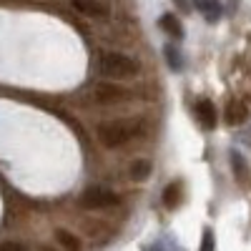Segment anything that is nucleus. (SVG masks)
Instances as JSON below:
<instances>
[{"label": "nucleus", "instance_id": "9", "mask_svg": "<svg viewBox=\"0 0 251 251\" xmlns=\"http://www.w3.org/2000/svg\"><path fill=\"white\" fill-rule=\"evenodd\" d=\"M246 116H249V111H246V106H244V103L241 100H231V103H228V108H226V121L228 123H244L246 121Z\"/></svg>", "mask_w": 251, "mask_h": 251}, {"label": "nucleus", "instance_id": "1", "mask_svg": "<svg viewBox=\"0 0 251 251\" xmlns=\"http://www.w3.org/2000/svg\"><path fill=\"white\" fill-rule=\"evenodd\" d=\"M98 71H100V75H106V78H121V80L138 75L136 60L128 58V55H123V53H103L98 58Z\"/></svg>", "mask_w": 251, "mask_h": 251}, {"label": "nucleus", "instance_id": "2", "mask_svg": "<svg viewBox=\"0 0 251 251\" xmlns=\"http://www.w3.org/2000/svg\"><path fill=\"white\" fill-rule=\"evenodd\" d=\"M136 136L133 128H126V126H100L98 128V141L106 146V149H118V146L128 143Z\"/></svg>", "mask_w": 251, "mask_h": 251}, {"label": "nucleus", "instance_id": "4", "mask_svg": "<svg viewBox=\"0 0 251 251\" xmlns=\"http://www.w3.org/2000/svg\"><path fill=\"white\" fill-rule=\"evenodd\" d=\"M93 98L100 106H113V103H121L123 98H128V91L121 86H113V83H98L93 88Z\"/></svg>", "mask_w": 251, "mask_h": 251}, {"label": "nucleus", "instance_id": "14", "mask_svg": "<svg viewBox=\"0 0 251 251\" xmlns=\"http://www.w3.org/2000/svg\"><path fill=\"white\" fill-rule=\"evenodd\" d=\"M0 251H30L23 241H3L0 244Z\"/></svg>", "mask_w": 251, "mask_h": 251}, {"label": "nucleus", "instance_id": "8", "mask_svg": "<svg viewBox=\"0 0 251 251\" xmlns=\"http://www.w3.org/2000/svg\"><path fill=\"white\" fill-rule=\"evenodd\" d=\"M158 25H161V30H163V33H169L174 40L183 38V28H181V23L176 20V15H171V13H166V15L158 20Z\"/></svg>", "mask_w": 251, "mask_h": 251}, {"label": "nucleus", "instance_id": "12", "mask_svg": "<svg viewBox=\"0 0 251 251\" xmlns=\"http://www.w3.org/2000/svg\"><path fill=\"white\" fill-rule=\"evenodd\" d=\"M178 201H181V183L166 186V191H163V203H166V208H176Z\"/></svg>", "mask_w": 251, "mask_h": 251}, {"label": "nucleus", "instance_id": "10", "mask_svg": "<svg viewBox=\"0 0 251 251\" xmlns=\"http://www.w3.org/2000/svg\"><path fill=\"white\" fill-rule=\"evenodd\" d=\"M55 239L60 244V249H66V251H80V239L71 231H66V228H58L55 231Z\"/></svg>", "mask_w": 251, "mask_h": 251}, {"label": "nucleus", "instance_id": "17", "mask_svg": "<svg viewBox=\"0 0 251 251\" xmlns=\"http://www.w3.org/2000/svg\"><path fill=\"white\" fill-rule=\"evenodd\" d=\"M40 251H55V249H50V246H40Z\"/></svg>", "mask_w": 251, "mask_h": 251}, {"label": "nucleus", "instance_id": "3", "mask_svg": "<svg viewBox=\"0 0 251 251\" xmlns=\"http://www.w3.org/2000/svg\"><path fill=\"white\" fill-rule=\"evenodd\" d=\"M80 203L86 208H111L118 203V196L113 191H108V188H88L80 196Z\"/></svg>", "mask_w": 251, "mask_h": 251}, {"label": "nucleus", "instance_id": "16", "mask_svg": "<svg viewBox=\"0 0 251 251\" xmlns=\"http://www.w3.org/2000/svg\"><path fill=\"white\" fill-rule=\"evenodd\" d=\"M174 3L183 10V13H188V10H191V5H188V0H174Z\"/></svg>", "mask_w": 251, "mask_h": 251}, {"label": "nucleus", "instance_id": "15", "mask_svg": "<svg viewBox=\"0 0 251 251\" xmlns=\"http://www.w3.org/2000/svg\"><path fill=\"white\" fill-rule=\"evenodd\" d=\"M199 251H214V231H211V228H206V231H203V241H201Z\"/></svg>", "mask_w": 251, "mask_h": 251}, {"label": "nucleus", "instance_id": "6", "mask_svg": "<svg viewBox=\"0 0 251 251\" xmlns=\"http://www.w3.org/2000/svg\"><path fill=\"white\" fill-rule=\"evenodd\" d=\"M196 116H199V123L203 126L206 131L216 128L219 113H216V108H214V103H211V100H199V106H196Z\"/></svg>", "mask_w": 251, "mask_h": 251}, {"label": "nucleus", "instance_id": "11", "mask_svg": "<svg viewBox=\"0 0 251 251\" xmlns=\"http://www.w3.org/2000/svg\"><path fill=\"white\" fill-rule=\"evenodd\" d=\"M151 161H146V158H138V161H133V166H131V178L133 181H146L151 176Z\"/></svg>", "mask_w": 251, "mask_h": 251}, {"label": "nucleus", "instance_id": "7", "mask_svg": "<svg viewBox=\"0 0 251 251\" xmlns=\"http://www.w3.org/2000/svg\"><path fill=\"white\" fill-rule=\"evenodd\" d=\"M194 5L208 23L221 20V0H194Z\"/></svg>", "mask_w": 251, "mask_h": 251}, {"label": "nucleus", "instance_id": "13", "mask_svg": "<svg viewBox=\"0 0 251 251\" xmlns=\"http://www.w3.org/2000/svg\"><path fill=\"white\" fill-rule=\"evenodd\" d=\"M163 53H166V58H169L171 71H181V58H178L176 48H174V46H166V48H163Z\"/></svg>", "mask_w": 251, "mask_h": 251}, {"label": "nucleus", "instance_id": "5", "mask_svg": "<svg viewBox=\"0 0 251 251\" xmlns=\"http://www.w3.org/2000/svg\"><path fill=\"white\" fill-rule=\"evenodd\" d=\"M71 5L75 13L86 15V18H108V5L103 0H71Z\"/></svg>", "mask_w": 251, "mask_h": 251}]
</instances>
